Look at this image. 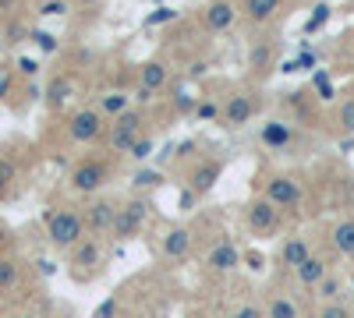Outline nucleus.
Listing matches in <instances>:
<instances>
[{"mask_svg": "<svg viewBox=\"0 0 354 318\" xmlns=\"http://www.w3.org/2000/svg\"><path fill=\"white\" fill-rule=\"evenodd\" d=\"M85 234H88V230H85V216H82V209H75V206H61V209H50V212H46V241H50V248H57V251H71Z\"/></svg>", "mask_w": 354, "mask_h": 318, "instance_id": "nucleus-1", "label": "nucleus"}, {"mask_svg": "<svg viewBox=\"0 0 354 318\" xmlns=\"http://www.w3.org/2000/svg\"><path fill=\"white\" fill-rule=\"evenodd\" d=\"M110 159L106 156H100V152H93V156H82L71 170H68V188L75 191V195H100L106 184H110Z\"/></svg>", "mask_w": 354, "mask_h": 318, "instance_id": "nucleus-2", "label": "nucleus"}, {"mask_svg": "<svg viewBox=\"0 0 354 318\" xmlns=\"http://www.w3.org/2000/svg\"><path fill=\"white\" fill-rule=\"evenodd\" d=\"M64 131H68V138L75 141V146H100V141H106L110 117L100 106H78L64 121Z\"/></svg>", "mask_w": 354, "mask_h": 318, "instance_id": "nucleus-3", "label": "nucleus"}, {"mask_svg": "<svg viewBox=\"0 0 354 318\" xmlns=\"http://www.w3.org/2000/svg\"><path fill=\"white\" fill-rule=\"evenodd\" d=\"M259 181H262V195L270 198V201H277L283 212L301 209L305 184L294 177V173H287V170H266V173H259Z\"/></svg>", "mask_w": 354, "mask_h": 318, "instance_id": "nucleus-4", "label": "nucleus"}, {"mask_svg": "<svg viewBox=\"0 0 354 318\" xmlns=\"http://www.w3.org/2000/svg\"><path fill=\"white\" fill-rule=\"evenodd\" d=\"M149 212H153L149 195L135 191L128 201H121V206H117V219H113V230H110V234H113L117 241H131V237H138L142 230H145V223H149Z\"/></svg>", "mask_w": 354, "mask_h": 318, "instance_id": "nucleus-5", "label": "nucleus"}, {"mask_svg": "<svg viewBox=\"0 0 354 318\" xmlns=\"http://www.w3.org/2000/svg\"><path fill=\"white\" fill-rule=\"evenodd\" d=\"M145 135V110L142 106H131L124 110L121 117L110 121V131H106V149L110 152H121L128 156V149L135 146V141Z\"/></svg>", "mask_w": 354, "mask_h": 318, "instance_id": "nucleus-6", "label": "nucleus"}, {"mask_svg": "<svg viewBox=\"0 0 354 318\" xmlns=\"http://www.w3.org/2000/svg\"><path fill=\"white\" fill-rule=\"evenodd\" d=\"M245 226H248L252 237H273L283 226V209L277 206V201H270L266 195H255L245 206Z\"/></svg>", "mask_w": 354, "mask_h": 318, "instance_id": "nucleus-7", "label": "nucleus"}, {"mask_svg": "<svg viewBox=\"0 0 354 318\" xmlns=\"http://www.w3.org/2000/svg\"><path fill=\"white\" fill-rule=\"evenodd\" d=\"M255 113H259V96L252 89H234L220 103V124L223 128H245L255 121Z\"/></svg>", "mask_w": 354, "mask_h": 318, "instance_id": "nucleus-8", "label": "nucleus"}, {"mask_svg": "<svg viewBox=\"0 0 354 318\" xmlns=\"http://www.w3.org/2000/svg\"><path fill=\"white\" fill-rule=\"evenodd\" d=\"M68 255H71V276L75 279H93L103 269V241L93 234H85Z\"/></svg>", "mask_w": 354, "mask_h": 318, "instance_id": "nucleus-9", "label": "nucleus"}, {"mask_svg": "<svg viewBox=\"0 0 354 318\" xmlns=\"http://www.w3.org/2000/svg\"><path fill=\"white\" fill-rule=\"evenodd\" d=\"M117 206L121 201H113L106 195H88V206H85V230L93 237H106L110 230H113V219H117Z\"/></svg>", "mask_w": 354, "mask_h": 318, "instance_id": "nucleus-10", "label": "nucleus"}, {"mask_svg": "<svg viewBox=\"0 0 354 318\" xmlns=\"http://www.w3.org/2000/svg\"><path fill=\"white\" fill-rule=\"evenodd\" d=\"M223 159L220 156H202V159H195L192 166H188V173H185V184L195 191V195H209L213 188H216V181L223 177Z\"/></svg>", "mask_w": 354, "mask_h": 318, "instance_id": "nucleus-11", "label": "nucleus"}, {"mask_svg": "<svg viewBox=\"0 0 354 318\" xmlns=\"http://www.w3.org/2000/svg\"><path fill=\"white\" fill-rule=\"evenodd\" d=\"M167 81H170V71L163 61H145L138 68V85H135V99L138 103H153L163 89H167Z\"/></svg>", "mask_w": 354, "mask_h": 318, "instance_id": "nucleus-12", "label": "nucleus"}, {"mask_svg": "<svg viewBox=\"0 0 354 318\" xmlns=\"http://www.w3.org/2000/svg\"><path fill=\"white\" fill-rule=\"evenodd\" d=\"M238 18H241L238 0H209V4L202 8V28H205V32H213V36L234 28Z\"/></svg>", "mask_w": 354, "mask_h": 318, "instance_id": "nucleus-13", "label": "nucleus"}, {"mask_svg": "<svg viewBox=\"0 0 354 318\" xmlns=\"http://www.w3.org/2000/svg\"><path fill=\"white\" fill-rule=\"evenodd\" d=\"M241 248L234 244V241H216L213 248H209V255H205V269L209 272H216V276H227V272H234L241 266Z\"/></svg>", "mask_w": 354, "mask_h": 318, "instance_id": "nucleus-14", "label": "nucleus"}, {"mask_svg": "<svg viewBox=\"0 0 354 318\" xmlns=\"http://www.w3.org/2000/svg\"><path fill=\"white\" fill-rule=\"evenodd\" d=\"M160 251H163L167 262H185V258L192 255V230H188V226L167 230L163 241H160Z\"/></svg>", "mask_w": 354, "mask_h": 318, "instance_id": "nucleus-15", "label": "nucleus"}, {"mask_svg": "<svg viewBox=\"0 0 354 318\" xmlns=\"http://www.w3.org/2000/svg\"><path fill=\"white\" fill-rule=\"evenodd\" d=\"M238 8H241V21L259 28V25H270L280 14L283 0H238Z\"/></svg>", "mask_w": 354, "mask_h": 318, "instance_id": "nucleus-16", "label": "nucleus"}, {"mask_svg": "<svg viewBox=\"0 0 354 318\" xmlns=\"http://www.w3.org/2000/svg\"><path fill=\"white\" fill-rule=\"evenodd\" d=\"M259 141L266 149H290L294 146V128L287 121H266L259 131Z\"/></svg>", "mask_w": 354, "mask_h": 318, "instance_id": "nucleus-17", "label": "nucleus"}, {"mask_svg": "<svg viewBox=\"0 0 354 318\" xmlns=\"http://www.w3.org/2000/svg\"><path fill=\"white\" fill-rule=\"evenodd\" d=\"M308 255H312L308 237H301V234H290V237H283V244H280V262H283V266L298 269Z\"/></svg>", "mask_w": 354, "mask_h": 318, "instance_id": "nucleus-18", "label": "nucleus"}, {"mask_svg": "<svg viewBox=\"0 0 354 318\" xmlns=\"http://www.w3.org/2000/svg\"><path fill=\"white\" fill-rule=\"evenodd\" d=\"M131 103H135V92H124V89H106V92H100V99H96V106L106 113L110 121L121 117L124 110H131Z\"/></svg>", "mask_w": 354, "mask_h": 318, "instance_id": "nucleus-19", "label": "nucleus"}, {"mask_svg": "<svg viewBox=\"0 0 354 318\" xmlns=\"http://www.w3.org/2000/svg\"><path fill=\"white\" fill-rule=\"evenodd\" d=\"M326 272H330L326 258H322V255H315V251H312V255L305 258V262H301L298 269H294V276H298V283H301V286H308V290H315V283H319L322 276H326Z\"/></svg>", "mask_w": 354, "mask_h": 318, "instance_id": "nucleus-20", "label": "nucleus"}, {"mask_svg": "<svg viewBox=\"0 0 354 318\" xmlns=\"http://www.w3.org/2000/svg\"><path fill=\"white\" fill-rule=\"evenodd\" d=\"M330 241H333V248H337L344 258H354V216H344V219L333 223Z\"/></svg>", "mask_w": 354, "mask_h": 318, "instance_id": "nucleus-21", "label": "nucleus"}, {"mask_svg": "<svg viewBox=\"0 0 354 318\" xmlns=\"http://www.w3.org/2000/svg\"><path fill=\"white\" fill-rule=\"evenodd\" d=\"M43 96H46V106H50V110H64V103L75 96V81H71L68 74H57V78L46 85Z\"/></svg>", "mask_w": 354, "mask_h": 318, "instance_id": "nucleus-22", "label": "nucleus"}, {"mask_svg": "<svg viewBox=\"0 0 354 318\" xmlns=\"http://www.w3.org/2000/svg\"><path fill=\"white\" fill-rule=\"evenodd\" d=\"M273 61H277V46H273V43H266V46L255 43V46H252V61H248V68H252L255 78H259V74H262V78L270 74V71H273Z\"/></svg>", "mask_w": 354, "mask_h": 318, "instance_id": "nucleus-23", "label": "nucleus"}, {"mask_svg": "<svg viewBox=\"0 0 354 318\" xmlns=\"http://www.w3.org/2000/svg\"><path fill=\"white\" fill-rule=\"evenodd\" d=\"M266 318H301V304L287 294H277L266 304Z\"/></svg>", "mask_w": 354, "mask_h": 318, "instance_id": "nucleus-24", "label": "nucleus"}, {"mask_svg": "<svg viewBox=\"0 0 354 318\" xmlns=\"http://www.w3.org/2000/svg\"><path fill=\"white\" fill-rule=\"evenodd\" d=\"M347 290V286H344V279L340 276H333V272H326V276H322L319 283H315V297L319 301H340V294Z\"/></svg>", "mask_w": 354, "mask_h": 318, "instance_id": "nucleus-25", "label": "nucleus"}, {"mask_svg": "<svg viewBox=\"0 0 354 318\" xmlns=\"http://www.w3.org/2000/svg\"><path fill=\"white\" fill-rule=\"evenodd\" d=\"M21 279V266L18 258H0V294H11Z\"/></svg>", "mask_w": 354, "mask_h": 318, "instance_id": "nucleus-26", "label": "nucleus"}, {"mask_svg": "<svg viewBox=\"0 0 354 318\" xmlns=\"http://www.w3.org/2000/svg\"><path fill=\"white\" fill-rule=\"evenodd\" d=\"M15 85H18L15 64H4V61H0V103H8V99L15 96Z\"/></svg>", "mask_w": 354, "mask_h": 318, "instance_id": "nucleus-27", "label": "nucleus"}, {"mask_svg": "<svg viewBox=\"0 0 354 318\" xmlns=\"http://www.w3.org/2000/svg\"><path fill=\"white\" fill-rule=\"evenodd\" d=\"M337 124H340L347 135H354V96H347V99L337 106Z\"/></svg>", "mask_w": 354, "mask_h": 318, "instance_id": "nucleus-28", "label": "nucleus"}, {"mask_svg": "<svg viewBox=\"0 0 354 318\" xmlns=\"http://www.w3.org/2000/svg\"><path fill=\"white\" fill-rule=\"evenodd\" d=\"M315 318H354V311L344 301H322V308H319Z\"/></svg>", "mask_w": 354, "mask_h": 318, "instance_id": "nucleus-29", "label": "nucleus"}, {"mask_svg": "<svg viewBox=\"0 0 354 318\" xmlns=\"http://www.w3.org/2000/svg\"><path fill=\"white\" fill-rule=\"evenodd\" d=\"M160 181H163V177H160L156 170H138V173H135V191H142V195H145V191L160 188Z\"/></svg>", "mask_w": 354, "mask_h": 318, "instance_id": "nucleus-30", "label": "nucleus"}, {"mask_svg": "<svg viewBox=\"0 0 354 318\" xmlns=\"http://www.w3.org/2000/svg\"><path fill=\"white\" fill-rule=\"evenodd\" d=\"M15 184V163L8 156H0V198L8 195V188Z\"/></svg>", "mask_w": 354, "mask_h": 318, "instance_id": "nucleus-31", "label": "nucleus"}, {"mask_svg": "<svg viewBox=\"0 0 354 318\" xmlns=\"http://www.w3.org/2000/svg\"><path fill=\"white\" fill-rule=\"evenodd\" d=\"M149 152H153V138H149V131H145V135H142V138L135 141V146L128 149V156L142 163V159H149Z\"/></svg>", "mask_w": 354, "mask_h": 318, "instance_id": "nucleus-32", "label": "nucleus"}, {"mask_svg": "<svg viewBox=\"0 0 354 318\" xmlns=\"http://www.w3.org/2000/svg\"><path fill=\"white\" fill-rule=\"evenodd\" d=\"M15 71H18V78H36L39 74V61H36V57H18Z\"/></svg>", "mask_w": 354, "mask_h": 318, "instance_id": "nucleus-33", "label": "nucleus"}, {"mask_svg": "<svg viewBox=\"0 0 354 318\" xmlns=\"http://www.w3.org/2000/svg\"><path fill=\"white\" fill-rule=\"evenodd\" d=\"M28 39H32L43 53H53L57 50V36H50V32H43V28H36V32H28Z\"/></svg>", "mask_w": 354, "mask_h": 318, "instance_id": "nucleus-34", "label": "nucleus"}, {"mask_svg": "<svg viewBox=\"0 0 354 318\" xmlns=\"http://www.w3.org/2000/svg\"><path fill=\"white\" fill-rule=\"evenodd\" d=\"M230 318H266V311L259 304H241V308H234Z\"/></svg>", "mask_w": 354, "mask_h": 318, "instance_id": "nucleus-35", "label": "nucleus"}, {"mask_svg": "<svg viewBox=\"0 0 354 318\" xmlns=\"http://www.w3.org/2000/svg\"><path fill=\"white\" fill-rule=\"evenodd\" d=\"M117 311H121V301H117V297H110V301H103V304L96 308V315H93V318H113Z\"/></svg>", "mask_w": 354, "mask_h": 318, "instance_id": "nucleus-36", "label": "nucleus"}, {"mask_svg": "<svg viewBox=\"0 0 354 318\" xmlns=\"http://www.w3.org/2000/svg\"><path fill=\"white\" fill-rule=\"evenodd\" d=\"M39 14H46V18H53V14H68V4H64V0H46Z\"/></svg>", "mask_w": 354, "mask_h": 318, "instance_id": "nucleus-37", "label": "nucleus"}, {"mask_svg": "<svg viewBox=\"0 0 354 318\" xmlns=\"http://www.w3.org/2000/svg\"><path fill=\"white\" fill-rule=\"evenodd\" d=\"M198 117H220V103H198Z\"/></svg>", "mask_w": 354, "mask_h": 318, "instance_id": "nucleus-38", "label": "nucleus"}, {"mask_svg": "<svg viewBox=\"0 0 354 318\" xmlns=\"http://www.w3.org/2000/svg\"><path fill=\"white\" fill-rule=\"evenodd\" d=\"M15 4H18V0H0V14H11Z\"/></svg>", "mask_w": 354, "mask_h": 318, "instance_id": "nucleus-39", "label": "nucleus"}, {"mask_svg": "<svg viewBox=\"0 0 354 318\" xmlns=\"http://www.w3.org/2000/svg\"><path fill=\"white\" fill-rule=\"evenodd\" d=\"M78 4H85V8H93V4H100V0H78Z\"/></svg>", "mask_w": 354, "mask_h": 318, "instance_id": "nucleus-40", "label": "nucleus"}, {"mask_svg": "<svg viewBox=\"0 0 354 318\" xmlns=\"http://www.w3.org/2000/svg\"><path fill=\"white\" fill-rule=\"evenodd\" d=\"M21 318H36V315H21Z\"/></svg>", "mask_w": 354, "mask_h": 318, "instance_id": "nucleus-41", "label": "nucleus"}]
</instances>
